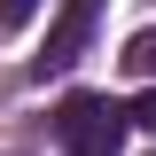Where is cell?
Segmentation results:
<instances>
[{
    "instance_id": "obj_4",
    "label": "cell",
    "mask_w": 156,
    "mask_h": 156,
    "mask_svg": "<svg viewBox=\"0 0 156 156\" xmlns=\"http://www.w3.org/2000/svg\"><path fill=\"white\" fill-rule=\"evenodd\" d=\"M31 16H39V0H0V31H23Z\"/></svg>"
},
{
    "instance_id": "obj_3",
    "label": "cell",
    "mask_w": 156,
    "mask_h": 156,
    "mask_svg": "<svg viewBox=\"0 0 156 156\" xmlns=\"http://www.w3.org/2000/svg\"><path fill=\"white\" fill-rule=\"evenodd\" d=\"M125 70H133V78H156V31H133V39H125Z\"/></svg>"
},
{
    "instance_id": "obj_5",
    "label": "cell",
    "mask_w": 156,
    "mask_h": 156,
    "mask_svg": "<svg viewBox=\"0 0 156 156\" xmlns=\"http://www.w3.org/2000/svg\"><path fill=\"white\" fill-rule=\"evenodd\" d=\"M133 125H140V133H148V140H156V86H148V94H140V101H133Z\"/></svg>"
},
{
    "instance_id": "obj_1",
    "label": "cell",
    "mask_w": 156,
    "mask_h": 156,
    "mask_svg": "<svg viewBox=\"0 0 156 156\" xmlns=\"http://www.w3.org/2000/svg\"><path fill=\"white\" fill-rule=\"evenodd\" d=\"M125 125H133V109L109 101V94H70L55 109V140L70 156H117L125 148Z\"/></svg>"
},
{
    "instance_id": "obj_2",
    "label": "cell",
    "mask_w": 156,
    "mask_h": 156,
    "mask_svg": "<svg viewBox=\"0 0 156 156\" xmlns=\"http://www.w3.org/2000/svg\"><path fill=\"white\" fill-rule=\"evenodd\" d=\"M94 16H101V0H62V16L47 23V47H39V78H47V70H70V62L86 55Z\"/></svg>"
}]
</instances>
